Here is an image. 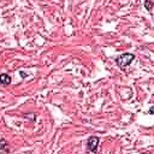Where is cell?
<instances>
[{
	"label": "cell",
	"instance_id": "3",
	"mask_svg": "<svg viewBox=\"0 0 154 154\" xmlns=\"http://www.w3.org/2000/svg\"><path fill=\"white\" fill-rule=\"evenodd\" d=\"M11 76L10 75H7V73H1L0 75V83L1 84H5V85H7V84H10L11 83Z\"/></svg>",
	"mask_w": 154,
	"mask_h": 154
},
{
	"label": "cell",
	"instance_id": "2",
	"mask_svg": "<svg viewBox=\"0 0 154 154\" xmlns=\"http://www.w3.org/2000/svg\"><path fill=\"white\" fill-rule=\"evenodd\" d=\"M99 137L96 136H90L87 141V149L91 153H95L97 150V147H99Z\"/></svg>",
	"mask_w": 154,
	"mask_h": 154
},
{
	"label": "cell",
	"instance_id": "1",
	"mask_svg": "<svg viewBox=\"0 0 154 154\" xmlns=\"http://www.w3.org/2000/svg\"><path fill=\"white\" fill-rule=\"evenodd\" d=\"M134 59H135V54H132V53H123L122 55H119L116 59V63L120 69H124L128 65H130L134 61Z\"/></svg>",
	"mask_w": 154,
	"mask_h": 154
},
{
	"label": "cell",
	"instance_id": "4",
	"mask_svg": "<svg viewBox=\"0 0 154 154\" xmlns=\"http://www.w3.org/2000/svg\"><path fill=\"white\" fill-rule=\"evenodd\" d=\"M0 152H10L8 147H7V142L6 140H0Z\"/></svg>",
	"mask_w": 154,
	"mask_h": 154
},
{
	"label": "cell",
	"instance_id": "5",
	"mask_svg": "<svg viewBox=\"0 0 154 154\" xmlns=\"http://www.w3.org/2000/svg\"><path fill=\"white\" fill-rule=\"evenodd\" d=\"M144 7H146V10H148L149 12H152V8H153V1H152V0H146V1H144Z\"/></svg>",
	"mask_w": 154,
	"mask_h": 154
},
{
	"label": "cell",
	"instance_id": "6",
	"mask_svg": "<svg viewBox=\"0 0 154 154\" xmlns=\"http://www.w3.org/2000/svg\"><path fill=\"white\" fill-rule=\"evenodd\" d=\"M149 114H153V107H150V109H149Z\"/></svg>",
	"mask_w": 154,
	"mask_h": 154
}]
</instances>
